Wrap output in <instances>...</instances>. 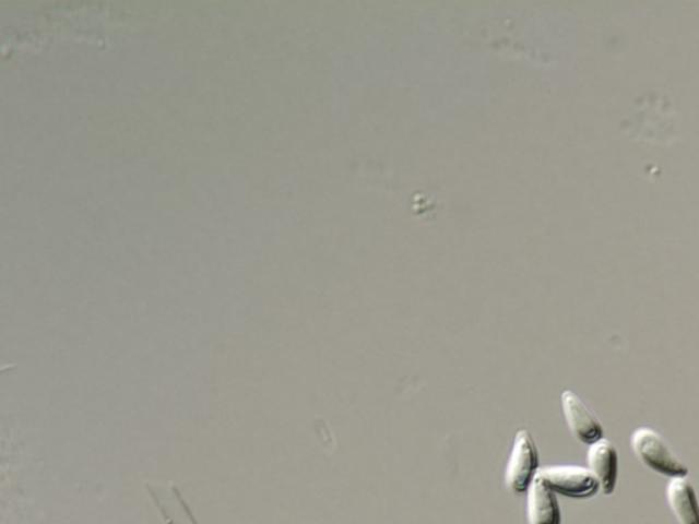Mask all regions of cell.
Masks as SVG:
<instances>
[{"instance_id":"obj_1","label":"cell","mask_w":699,"mask_h":524,"mask_svg":"<svg viewBox=\"0 0 699 524\" xmlns=\"http://www.w3.org/2000/svg\"><path fill=\"white\" fill-rule=\"evenodd\" d=\"M631 448L638 461L653 473L670 479L688 477L690 469L657 430L637 429L631 434Z\"/></svg>"},{"instance_id":"obj_2","label":"cell","mask_w":699,"mask_h":524,"mask_svg":"<svg viewBox=\"0 0 699 524\" xmlns=\"http://www.w3.org/2000/svg\"><path fill=\"white\" fill-rule=\"evenodd\" d=\"M540 472V453L532 434L519 430L507 463L506 486L513 495L529 493Z\"/></svg>"},{"instance_id":"obj_3","label":"cell","mask_w":699,"mask_h":524,"mask_svg":"<svg viewBox=\"0 0 699 524\" xmlns=\"http://www.w3.org/2000/svg\"><path fill=\"white\" fill-rule=\"evenodd\" d=\"M537 479L556 495L567 499H593L601 491V486L589 468L577 466H555L540 469Z\"/></svg>"},{"instance_id":"obj_4","label":"cell","mask_w":699,"mask_h":524,"mask_svg":"<svg viewBox=\"0 0 699 524\" xmlns=\"http://www.w3.org/2000/svg\"><path fill=\"white\" fill-rule=\"evenodd\" d=\"M561 406L568 429H570L577 441L590 446L605 439L603 424L600 422L597 415L589 408L588 404L577 393L572 391L562 392Z\"/></svg>"},{"instance_id":"obj_5","label":"cell","mask_w":699,"mask_h":524,"mask_svg":"<svg viewBox=\"0 0 699 524\" xmlns=\"http://www.w3.org/2000/svg\"><path fill=\"white\" fill-rule=\"evenodd\" d=\"M589 469L597 478L605 496L614 493L619 478V453L614 442L603 439L589 446Z\"/></svg>"},{"instance_id":"obj_6","label":"cell","mask_w":699,"mask_h":524,"mask_svg":"<svg viewBox=\"0 0 699 524\" xmlns=\"http://www.w3.org/2000/svg\"><path fill=\"white\" fill-rule=\"evenodd\" d=\"M666 501L679 524H699V500L687 478L670 479L665 489Z\"/></svg>"},{"instance_id":"obj_7","label":"cell","mask_w":699,"mask_h":524,"mask_svg":"<svg viewBox=\"0 0 699 524\" xmlns=\"http://www.w3.org/2000/svg\"><path fill=\"white\" fill-rule=\"evenodd\" d=\"M528 521L529 524H561L562 521L556 493L538 479L534 480L529 490Z\"/></svg>"}]
</instances>
